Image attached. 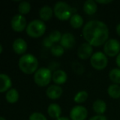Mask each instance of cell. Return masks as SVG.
<instances>
[{"instance_id": "32", "label": "cell", "mask_w": 120, "mask_h": 120, "mask_svg": "<svg viewBox=\"0 0 120 120\" xmlns=\"http://www.w3.org/2000/svg\"><path fill=\"white\" fill-rule=\"evenodd\" d=\"M116 62H117L118 66L120 67V53L118 54V56H117V58H116Z\"/></svg>"}, {"instance_id": "1", "label": "cell", "mask_w": 120, "mask_h": 120, "mask_svg": "<svg viewBox=\"0 0 120 120\" xmlns=\"http://www.w3.org/2000/svg\"><path fill=\"white\" fill-rule=\"evenodd\" d=\"M83 37L92 46H100L108 40L109 29L103 21L92 20L87 23L82 29Z\"/></svg>"}, {"instance_id": "23", "label": "cell", "mask_w": 120, "mask_h": 120, "mask_svg": "<svg viewBox=\"0 0 120 120\" xmlns=\"http://www.w3.org/2000/svg\"><path fill=\"white\" fill-rule=\"evenodd\" d=\"M109 77L115 84H120V68H113L109 72Z\"/></svg>"}, {"instance_id": "22", "label": "cell", "mask_w": 120, "mask_h": 120, "mask_svg": "<svg viewBox=\"0 0 120 120\" xmlns=\"http://www.w3.org/2000/svg\"><path fill=\"white\" fill-rule=\"evenodd\" d=\"M19 98V93L18 91L14 88L9 89L6 94V99L8 102L10 103H15L18 100Z\"/></svg>"}, {"instance_id": "25", "label": "cell", "mask_w": 120, "mask_h": 120, "mask_svg": "<svg viewBox=\"0 0 120 120\" xmlns=\"http://www.w3.org/2000/svg\"><path fill=\"white\" fill-rule=\"evenodd\" d=\"M87 97H88V94H87V91H79V92L75 95V96H74V100L75 101L76 103H82L87 100Z\"/></svg>"}, {"instance_id": "31", "label": "cell", "mask_w": 120, "mask_h": 120, "mask_svg": "<svg viewBox=\"0 0 120 120\" xmlns=\"http://www.w3.org/2000/svg\"><path fill=\"white\" fill-rule=\"evenodd\" d=\"M97 3H111V0H97Z\"/></svg>"}, {"instance_id": "19", "label": "cell", "mask_w": 120, "mask_h": 120, "mask_svg": "<svg viewBox=\"0 0 120 120\" xmlns=\"http://www.w3.org/2000/svg\"><path fill=\"white\" fill-rule=\"evenodd\" d=\"M52 13H53V11H52V8L48 5H44L39 10L40 17L44 21H48L52 17Z\"/></svg>"}, {"instance_id": "6", "label": "cell", "mask_w": 120, "mask_h": 120, "mask_svg": "<svg viewBox=\"0 0 120 120\" xmlns=\"http://www.w3.org/2000/svg\"><path fill=\"white\" fill-rule=\"evenodd\" d=\"M91 64L97 70L104 69L108 64V58L106 54L102 52H96L91 57Z\"/></svg>"}, {"instance_id": "21", "label": "cell", "mask_w": 120, "mask_h": 120, "mask_svg": "<svg viewBox=\"0 0 120 120\" xmlns=\"http://www.w3.org/2000/svg\"><path fill=\"white\" fill-rule=\"evenodd\" d=\"M70 24L74 28L81 27L83 24V18L79 14L75 13V14L72 15L71 17H70Z\"/></svg>"}, {"instance_id": "12", "label": "cell", "mask_w": 120, "mask_h": 120, "mask_svg": "<svg viewBox=\"0 0 120 120\" xmlns=\"http://www.w3.org/2000/svg\"><path fill=\"white\" fill-rule=\"evenodd\" d=\"M62 88L60 86L57 85H52L50 87H48V88L47 89V95L48 96L50 99H58L60 95H62Z\"/></svg>"}, {"instance_id": "3", "label": "cell", "mask_w": 120, "mask_h": 120, "mask_svg": "<svg viewBox=\"0 0 120 120\" xmlns=\"http://www.w3.org/2000/svg\"><path fill=\"white\" fill-rule=\"evenodd\" d=\"M46 30V25L42 20L34 19L26 26V32L32 37L41 36Z\"/></svg>"}, {"instance_id": "9", "label": "cell", "mask_w": 120, "mask_h": 120, "mask_svg": "<svg viewBox=\"0 0 120 120\" xmlns=\"http://www.w3.org/2000/svg\"><path fill=\"white\" fill-rule=\"evenodd\" d=\"M11 26L13 30L16 31H21L26 27V19L22 14H16L11 21Z\"/></svg>"}, {"instance_id": "27", "label": "cell", "mask_w": 120, "mask_h": 120, "mask_svg": "<svg viewBox=\"0 0 120 120\" xmlns=\"http://www.w3.org/2000/svg\"><path fill=\"white\" fill-rule=\"evenodd\" d=\"M48 37H49V39H50V40L54 43V42L60 41L62 35L59 30H53V31L51 32Z\"/></svg>"}, {"instance_id": "30", "label": "cell", "mask_w": 120, "mask_h": 120, "mask_svg": "<svg viewBox=\"0 0 120 120\" xmlns=\"http://www.w3.org/2000/svg\"><path fill=\"white\" fill-rule=\"evenodd\" d=\"M89 120H107V119L104 115H96L89 119Z\"/></svg>"}, {"instance_id": "7", "label": "cell", "mask_w": 120, "mask_h": 120, "mask_svg": "<svg viewBox=\"0 0 120 120\" xmlns=\"http://www.w3.org/2000/svg\"><path fill=\"white\" fill-rule=\"evenodd\" d=\"M120 51V43L116 39H109L104 45V52L109 57L119 54Z\"/></svg>"}, {"instance_id": "29", "label": "cell", "mask_w": 120, "mask_h": 120, "mask_svg": "<svg viewBox=\"0 0 120 120\" xmlns=\"http://www.w3.org/2000/svg\"><path fill=\"white\" fill-rule=\"evenodd\" d=\"M43 44L45 47H47V48H52V47L53 46V45H52L53 42L49 39V37L44 38V40H43Z\"/></svg>"}, {"instance_id": "4", "label": "cell", "mask_w": 120, "mask_h": 120, "mask_svg": "<svg viewBox=\"0 0 120 120\" xmlns=\"http://www.w3.org/2000/svg\"><path fill=\"white\" fill-rule=\"evenodd\" d=\"M54 13L60 20H67L71 17L72 8L65 2L59 1L54 6Z\"/></svg>"}, {"instance_id": "24", "label": "cell", "mask_w": 120, "mask_h": 120, "mask_svg": "<svg viewBox=\"0 0 120 120\" xmlns=\"http://www.w3.org/2000/svg\"><path fill=\"white\" fill-rule=\"evenodd\" d=\"M30 8H31V5L27 1H21L18 6V10H19L20 13L22 15L28 13L30 11Z\"/></svg>"}, {"instance_id": "34", "label": "cell", "mask_w": 120, "mask_h": 120, "mask_svg": "<svg viewBox=\"0 0 120 120\" xmlns=\"http://www.w3.org/2000/svg\"><path fill=\"white\" fill-rule=\"evenodd\" d=\"M56 120H70V119H68V118H66V117H60L59 119H57Z\"/></svg>"}, {"instance_id": "18", "label": "cell", "mask_w": 120, "mask_h": 120, "mask_svg": "<svg viewBox=\"0 0 120 120\" xmlns=\"http://www.w3.org/2000/svg\"><path fill=\"white\" fill-rule=\"evenodd\" d=\"M83 9L87 14L92 15L96 13L97 10V5L96 3L93 0H87L83 4Z\"/></svg>"}, {"instance_id": "28", "label": "cell", "mask_w": 120, "mask_h": 120, "mask_svg": "<svg viewBox=\"0 0 120 120\" xmlns=\"http://www.w3.org/2000/svg\"><path fill=\"white\" fill-rule=\"evenodd\" d=\"M29 120H48L45 117L44 114L39 112H34L33 114H30Z\"/></svg>"}, {"instance_id": "20", "label": "cell", "mask_w": 120, "mask_h": 120, "mask_svg": "<svg viewBox=\"0 0 120 120\" xmlns=\"http://www.w3.org/2000/svg\"><path fill=\"white\" fill-rule=\"evenodd\" d=\"M108 94L110 97L114 99H118L120 97V86L118 84H112L108 87Z\"/></svg>"}, {"instance_id": "33", "label": "cell", "mask_w": 120, "mask_h": 120, "mask_svg": "<svg viewBox=\"0 0 120 120\" xmlns=\"http://www.w3.org/2000/svg\"><path fill=\"white\" fill-rule=\"evenodd\" d=\"M116 31H117L118 35L120 36V23H119V24H118L117 27H116Z\"/></svg>"}, {"instance_id": "35", "label": "cell", "mask_w": 120, "mask_h": 120, "mask_svg": "<svg viewBox=\"0 0 120 120\" xmlns=\"http://www.w3.org/2000/svg\"><path fill=\"white\" fill-rule=\"evenodd\" d=\"M2 51H3V46H2V45L0 44V54L2 53Z\"/></svg>"}, {"instance_id": "2", "label": "cell", "mask_w": 120, "mask_h": 120, "mask_svg": "<svg viewBox=\"0 0 120 120\" xmlns=\"http://www.w3.org/2000/svg\"><path fill=\"white\" fill-rule=\"evenodd\" d=\"M38 61L34 55L25 54L19 59V67L25 73H32L38 68Z\"/></svg>"}, {"instance_id": "11", "label": "cell", "mask_w": 120, "mask_h": 120, "mask_svg": "<svg viewBox=\"0 0 120 120\" xmlns=\"http://www.w3.org/2000/svg\"><path fill=\"white\" fill-rule=\"evenodd\" d=\"M74 44H75V38L73 34L67 32L62 35L61 40H60V45L63 48L70 49L74 46Z\"/></svg>"}, {"instance_id": "14", "label": "cell", "mask_w": 120, "mask_h": 120, "mask_svg": "<svg viewBox=\"0 0 120 120\" xmlns=\"http://www.w3.org/2000/svg\"><path fill=\"white\" fill-rule=\"evenodd\" d=\"M11 86V80L9 76L5 73H0V92L8 91Z\"/></svg>"}, {"instance_id": "15", "label": "cell", "mask_w": 120, "mask_h": 120, "mask_svg": "<svg viewBox=\"0 0 120 120\" xmlns=\"http://www.w3.org/2000/svg\"><path fill=\"white\" fill-rule=\"evenodd\" d=\"M52 80L56 84H63L67 80V74L63 70H56L52 74Z\"/></svg>"}, {"instance_id": "17", "label": "cell", "mask_w": 120, "mask_h": 120, "mask_svg": "<svg viewBox=\"0 0 120 120\" xmlns=\"http://www.w3.org/2000/svg\"><path fill=\"white\" fill-rule=\"evenodd\" d=\"M106 108V103L102 99H96L92 105V109L96 114H98V115H102V114L105 112Z\"/></svg>"}, {"instance_id": "26", "label": "cell", "mask_w": 120, "mask_h": 120, "mask_svg": "<svg viewBox=\"0 0 120 120\" xmlns=\"http://www.w3.org/2000/svg\"><path fill=\"white\" fill-rule=\"evenodd\" d=\"M51 52L55 56H60L64 54V48L60 45H54L51 48Z\"/></svg>"}, {"instance_id": "13", "label": "cell", "mask_w": 120, "mask_h": 120, "mask_svg": "<svg viewBox=\"0 0 120 120\" xmlns=\"http://www.w3.org/2000/svg\"><path fill=\"white\" fill-rule=\"evenodd\" d=\"M13 50L17 54H23L27 49V43L22 38H17L13 41Z\"/></svg>"}, {"instance_id": "8", "label": "cell", "mask_w": 120, "mask_h": 120, "mask_svg": "<svg viewBox=\"0 0 120 120\" xmlns=\"http://www.w3.org/2000/svg\"><path fill=\"white\" fill-rule=\"evenodd\" d=\"M70 115L72 120H85L87 117V109L82 105L74 106L70 110Z\"/></svg>"}, {"instance_id": "10", "label": "cell", "mask_w": 120, "mask_h": 120, "mask_svg": "<svg viewBox=\"0 0 120 120\" xmlns=\"http://www.w3.org/2000/svg\"><path fill=\"white\" fill-rule=\"evenodd\" d=\"M92 50H93L92 45L86 42V43L82 44L78 49V56L81 59H87L89 57H92Z\"/></svg>"}, {"instance_id": "36", "label": "cell", "mask_w": 120, "mask_h": 120, "mask_svg": "<svg viewBox=\"0 0 120 120\" xmlns=\"http://www.w3.org/2000/svg\"><path fill=\"white\" fill-rule=\"evenodd\" d=\"M0 120H6V119H5L3 117H1V116H0Z\"/></svg>"}, {"instance_id": "5", "label": "cell", "mask_w": 120, "mask_h": 120, "mask_svg": "<svg viewBox=\"0 0 120 120\" xmlns=\"http://www.w3.org/2000/svg\"><path fill=\"white\" fill-rule=\"evenodd\" d=\"M34 81L38 86L48 85L51 82V79L52 78V75L51 70L47 67H40L34 73Z\"/></svg>"}, {"instance_id": "16", "label": "cell", "mask_w": 120, "mask_h": 120, "mask_svg": "<svg viewBox=\"0 0 120 120\" xmlns=\"http://www.w3.org/2000/svg\"><path fill=\"white\" fill-rule=\"evenodd\" d=\"M48 113L52 118L57 119L60 118V114H61V108L58 104L52 103V104H49L48 108Z\"/></svg>"}]
</instances>
